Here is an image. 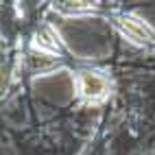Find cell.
<instances>
[{
    "label": "cell",
    "instance_id": "1",
    "mask_svg": "<svg viewBox=\"0 0 155 155\" xmlns=\"http://www.w3.org/2000/svg\"><path fill=\"white\" fill-rule=\"evenodd\" d=\"M116 24H118V28L122 31V35H125L129 42L140 44V46L155 44V33L142 22V20L133 18V15H118L116 18Z\"/></svg>",
    "mask_w": 155,
    "mask_h": 155
},
{
    "label": "cell",
    "instance_id": "2",
    "mask_svg": "<svg viewBox=\"0 0 155 155\" xmlns=\"http://www.w3.org/2000/svg\"><path fill=\"white\" fill-rule=\"evenodd\" d=\"M77 83H79V94L85 101H101L109 94V81L98 72L83 70L79 74Z\"/></svg>",
    "mask_w": 155,
    "mask_h": 155
},
{
    "label": "cell",
    "instance_id": "3",
    "mask_svg": "<svg viewBox=\"0 0 155 155\" xmlns=\"http://www.w3.org/2000/svg\"><path fill=\"white\" fill-rule=\"evenodd\" d=\"M35 46L39 48V53H46V55H55L57 50L61 48V42H59V35L55 33L53 28H39L35 33Z\"/></svg>",
    "mask_w": 155,
    "mask_h": 155
},
{
    "label": "cell",
    "instance_id": "4",
    "mask_svg": "<svg viewBox=\"0 0 155 155\" xmlns=\"http://www.w3.org/2000/svg\"><path fill=\"white\" fill-rule=\"evenodd\" d=\"M57 9L61 13H83V11L94 9V5L92 2H59Z\"/></svg>",
    "mask_w": 155,
    "mask_h": 155
}]
</instances>
